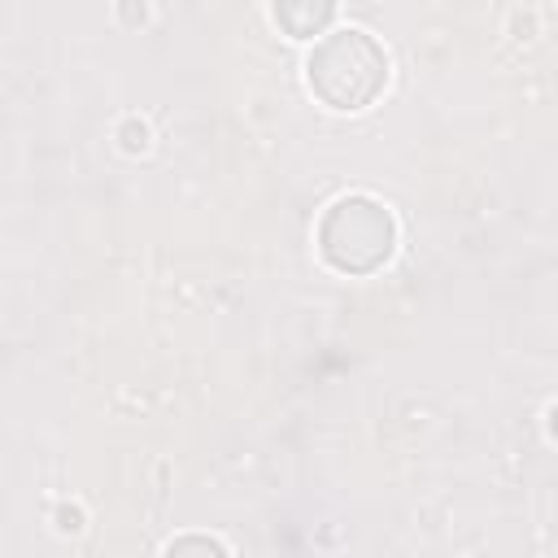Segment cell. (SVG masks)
<instances>
[{"instance_id":"cell-2","label":"cell","mask_w":558,"mask_h":558,"mask_svg":"<svg viewBox=\"0 0 558 558\" xmlns=\"http://www.w3.org/2000/svg\"><path fill=\"white\" fill-rule=\"evenodd\" d=\"M397 222L375 196H340L318 222V253L340 275H371L392 257Z\"/></svg>"},{"instance_id":"cell-4","label":"cell","mask_w":558,"mask_h":558,"mask_svg":"<svg viewBox=\"0 0 558 558\" xmlns=\"http://www.w3.org/2000/svg\"><path fill=\"white\" fill-rule=\"evenodd\" d=\"M170 554H183V549H227L222 541H209V536H183V541H170L166 545Z\"/></svg>"},{"instance_id":"cell-3","label":"cell","mask_w":558,"mask_h":558,"mask_svg":"<svg viewBox=\"0 0 558 558\" xmlns=\"http://www.w3.org/2000/svg\"><path fill=\"white\" fill-rule=\"evenodd\" d=\"M275 22L283 35L292 39H314L331 26V13H336V0H275L270 4Z\"/></svg>"},{"instance_id":"cell-1","label":"cell","mask_w":558,"mask_h":558,"mask_svg":"<svg viewBox=\"0 0 558 558\" xmlns=\"http://www.w3.org/2000/svg\"><path fill=\"white\" fill-rule=\"evenodd\" d=\"M310 92L331 109H366L388 83V52L357 26L318 35L305 61Z\"/></svg>"}]
</instances>
